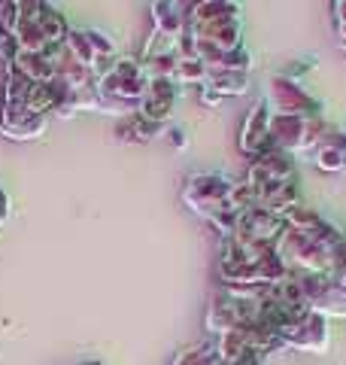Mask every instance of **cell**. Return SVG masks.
<instances>
[{
    "instance_id": "7c38bea8",
    "label": "cell",
    "mask_w": 346,
    "mask_h": 365,
    "mask_svg": "<svg viewBox=\"0 0 346 365\" xmlns=\"http://www.w3.org/2000/svg\"><path fill=\"white\" fill-rule=\"evenodd\" d=\"M167 137H170V143H173V146H177V150H182V146H186V143H189V137H186V131H179V128H173V131H170Z\"/></svg>"
},
{
    "instance_id": "52a82bcc",
    "label": "cell",
    "mask_w": 346,
    "mask_h": 365,
    "mask_svg": "<svg viewBox=\"0 0 346 365\" xmlns=\"http://www.w3.org/2000/svg\"><path fill=\"white\" fill-rule=\"evenodd\" d=\"M46 128H49V116H25L21 122L4 128V137H9V140H37L46 134Z\"/></svg>"
},
{
    "instance_id": "30bf717a",
    "label": "cell",
    "mask_w": 346,
    "mask_h": 365,
    "mask_svg": "<svg viewBox=\"0 0 346 365\" xmlns=\"http://www.w3.org/2000/svg\"><path fill=\"white\" fill-rule=\"evenodd\" d=\"M85 34H88V43H91V49H95L98 58H115V43H112V37H107V34L98 31V28H88Z\"/></svg>"
},
{
    "instance_id": "9c48e42d",
    "label": "cell",
    "mask_w": 346,
    "mask_h": 365,
    "mask_svg": "<svg viewBox=\"0 0 346 365\" xmlns=\"http://www.w3.org/2000/svg\"><path fill=\"white\" fill-rule=\"evenodd\" d=\"M216 353H210V347H189V350H179L173 365H213Z\"/></svg>"
},
{
    "instance_id": "6da1fadb",
    "label": "cell",
    "mask_w": 346,
    "mask_h": 365,
    "mask_svg": "<svg viewBox=\"0 0 346 365\" xmlns=\"http://www.w3.org/2000/svg\"><path fill=\"white\" fill-rule=\"evenodd\" d=\"M240 146H243V153H249V155L268 153V146H271V116H268V107L264 104L252 107V113L246 116Z\"/></svg>"
},
{
    "instance_id": "4fadbf2b",
    "label": "cell",
    "mask_w": 346,
    "mask_h": 365,
    "mask_svg": "<svg viewBox=\"0 0 346 365\" xmlns=\"http://www.w3.org/2000/svg\"><path fill=\"white\" fill-rule=\"evenodd\" d=\"M9 216V195L4 192V186H0V222H4Z\"/></svg>"
},
{
    "instance_id": "5b68a950",
    "label": "cell",
    "mask_w": 346,
    "mask_h": 365,
    "mask_svg": "<svg viewBox=\"0 0 346 365\" xmlns=\"http://www.w3.org/2000/svg\"><path fill=\"white\" fill-rule=\"evenodd\" d=\"M206 88H213L216 95H243V91L249 88V79L246 73H234V71H210V76H206Z\"/></svg>"
},
{
    "instance_id": "277c9868",
    "label": "cell",
    "mask_w": 346,
    "mask_h": 365,
    "mask_svg": "<svg viewBox=\"0 0 346 365\" xmlns=\"http://www.w3.org/2000/svg\"><path fill=\"white\" fill-rule=\"evenodd\" d=\"M40 28H43V37H46V43H49V46H64L67 34H70L67 19L58 13L52 4H43V9H40Z\"/></svg>"
},
{
    "instance_id": "5bb4252c",
    "label": "cell",
    "mask_w": 346,
    "mask_h": 365,
    "mask_svg": "<svg viewBox=\"0 0 346 365\" xmlns=\"http://www.w3.org/2000/svg\"><path fill=\"white\" fill-rule=\"evenodd\" d=\"M83 365H100V362H83Z\"/></svg>"
},
{
    "instance_id": "ba28073f",
    "label": "cell",
    "mask_w": 346,
    "mask_h": 365,
    "mask_svg": "<svg viewBox=\"0 0 346 365\" xmlns=\"http://www.w3.org/2000/svg\"><path fill=\"white\" fill-rule=\"evenodd\" d=\"M206 76H210V71H206L204 61H198V58H179L173 83H177V86H204Z\"/></svg>"
},
{
    "instance_id": "8992f818",
    "label": "cell",
    "mask_w": 346,
    "mask_h": 365,
    "mask_svg": "<svg viewBox=\"0 0 346 365\" xmlns=\"http://www.w3.org/2000/svg\"><path fill=\"white\" fill-rule=\"evenodd\" d=\"M64 52L70 55V58H73L79 67H85V71H91V67H95V61H98V55H95V49H91V43H88V34H85V31H76V28H70V34H67Z\"/></svg>"
},
{
    "instance_id": "8fae6325",
    "label": "cell",
    "mask_w": 346,
    "mask_h": 365,
    "mask_svg": "<svg viewBox=\"0 0 346 365\" xmlns=\"http://www.w3.org/2000/svg\"><path fill=\"white\" fill-rule=\"evenodd\" d=\"M201 104H206V107H216V104H222V95H216L213 88L201 86Z\"/></svg>"
},
{
    "instance_id": "7a4b0ae2",
    "label": "cell",
    "mask_w": 346,
    "mask_h": 365,
    "mask_svg": "<svg viewBox=\"0 0 346 365\" xmlns=\"http://www.w3.org/2000/svg\"><path fill=\"white\" fill-rule=\"evenodd\" d=\"M6 67H13V71H19L21 76H28L31 83H55L58 76V67L52 58H46L43 52H19L6 61Z\"/></svg>"
},
{
    "instance_id": "3957f363",
    "label": "cell",
    "mask_w": 346,
    "mask_h": 365,
    "mask_svg": "<svg viewBox=\"0 0 346 365\" xmlns=\"http://www.w3.org/2000/svg\"><path fill=\"white\" fill-rule=\"evenodd\" d=\"M179 4H155L152 6V19H155V31H161L164 37L182 40L186 37V13H179Z\"/></svg>"
},
{
    "instance_id": "9a60e30c",
    "label": "cell",
    "mask_w": 346,
    "mask_h": 365,
    "mask_svg": "<svg viewBox=\"0 0 346 365\" xmlns=\"http://www.w3.org/2000/svg\"><path fill=\"white\" fill-rule=\"evenodd\" d=\"M0 225H4V222H0Z\"/></svg>"
}]
</instances>
